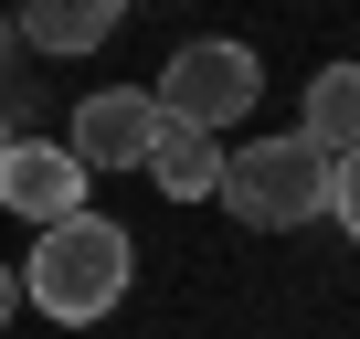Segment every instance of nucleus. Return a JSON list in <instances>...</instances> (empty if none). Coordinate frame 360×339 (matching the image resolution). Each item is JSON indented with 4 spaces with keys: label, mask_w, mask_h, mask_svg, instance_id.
<instances>
[{
    "label": "nucleus",
    "mask_w": 360,
    "mask_h": 339,
    "mask_svg": "<svg viewBox=\"0 0 360 339\" xmlns=\"http://www.w3.org/2000/svg\"><path fill=\"white\" fill-rule=\"evenodd\" d=\"M212 202H223L233 223H255V234H297V223H318V202H328V159H318L297 127H286V138H244V148H223Z\"/></svg>",
    "instance_id": "f03ea898"
},
{
    "label": "nucleus",
    "mask_w": 360,
    "mask_h": 339,
    "mask_svg": "<svg viewBox=\"0 0 360 339\" xmlns=\"http://www.w3.org/2000/svg\"><path fill=\"white\" fill-rule=\"evenodd\" d=\"M85 181H96V170H85L64 138H11V148H0V202H11L22 223H64V212H85Z\"/></svg>",
    "instance_id": "39448f33"
},
{
    "label": "nucleus",
    "mask_w": 360,
    "mask_h": 339,
    "mask_svg": "<svg viewBox=\"0 0 360 339\" xmlns=\"http://www.w3.org/2000/svg\"><path fill=\"white\" fill-rule=\"evenodd\" d=\"M0 148H11V117H0Z\"/></svg>",
    "instance_id": "9b49d317"
},
{
    "label": "nucleus",
    "mask_w": 360,
    "mask_h": 339,
    "mask_svg": "<svg viewBox=\"0 0 360 339\" xmlns=\"http://www.w3.org/2000/svg\"><path fill=\"white\" fill-rule=\"evenodd\" d=\"M117 11L127 0H22V43L32 53H96L117 32Z\"/></svg>",
    "instance_id": "6e6552de"
},
{
    "label": "nucleus",
    "mask_w": 360,
    "mask_h": 339,
    "mask_svg": "<svg viewBox=\"0 0 360 339\" xmlns=\"http://www.w3.org/2000/svg\"><path fill=\"white\" fill-rule=\"evenodd\" d=\"M297 138H307L318 159L360 148V64H318V75H307V117H297Z\"/></svg>",
    "instance_id": "0eeeda50"
},
{
    "label": "nucleus",
    "mask_w": 360,
    "mask_h": 339,
    "mask_svg": "<svg viewBox=\"0 0 360 339\" xmlns=\"http://www.w3.org/2000/svg\"><path fill=\"white\" fill-rule=\"evenodd\" d=\"M318 212L360 244V148H339V159H328V202H318Z\"/></svg>",
    "instance_id": "1a4fd4ad"
},
{
    "label": "nucleus",
    "mask_w": 360,
    "mask_h": 339,
    "mask_svg": "<svg viewBox=\"0 0 360 339\" xmlns=\"http://www.w3.org/2000/svg\"><path fill=\"white\" fill-rule=\"evenodd\" d=\"M148 181L169 191V202H212V181H223V127H191V117H159V138H148Z\"/></svg>",
    "instance_id": "423d86ee"
},
{
    "label": "nucleus",
    "mask_w": 360,
    "mask_h": 339,
    "mask_svg": "<svg viewBox=\"0 0 360 339\" xmlns=\"http://www.w3.org/2000/svg\"><path fill=\"white\" fill-rule=\"evenodd\" d=\"M127 276H138V244H127L106 212H64V223H32L22 307H43L53 328H96V318H117Z\"/></svg>",
    "instance_id": "f257e3e1"
},
{
    "label": "nucleus",
    "mask_w": 360,
    "mask_h": 339,
    "mask_svg": "<svg viewBox=\"0 0 360 339\" xmlns=\"http://www.w3.org/2000/svg\"><path fill=\"white\" fill-rule=\"evenodd\" d=\"M148 138H159V96H138V85H96V96H75L64 148H75L85 170H138Z\"/></svg>",
    "instance_id": "20e7f679"
},
{
    "label": "nucleus",
    "mask_w": 360,
    "mask_h": 339,
    "mask_svg": "<svg viewBox=\"0 0 360 339\" xmlns=\"http://www.w3.org/2000/svg\"><path fill=\"white\" fill-rule=\"evenodd\" d=\"M159 117H191V127H233V117H255V96H265V64H255V43H180L169 64H159Z\"/></svg>",
    "instance_id": "7ed1b4c3"
},
{
    "label": "nucleus",
    "mask_w": 360,
    "mask_h": 339,
    "mask_svg": "<svg viewBox=\"0 0 360 339\" xmlns=\"http://www.w3.org/2000/svg\"><path fill=\"white\" fill-rule=\"evenodd\" d=\"M22 318V265H0V328Z\"/></svg>",
    "instance_id": "9d476101"
}]
</instances>
